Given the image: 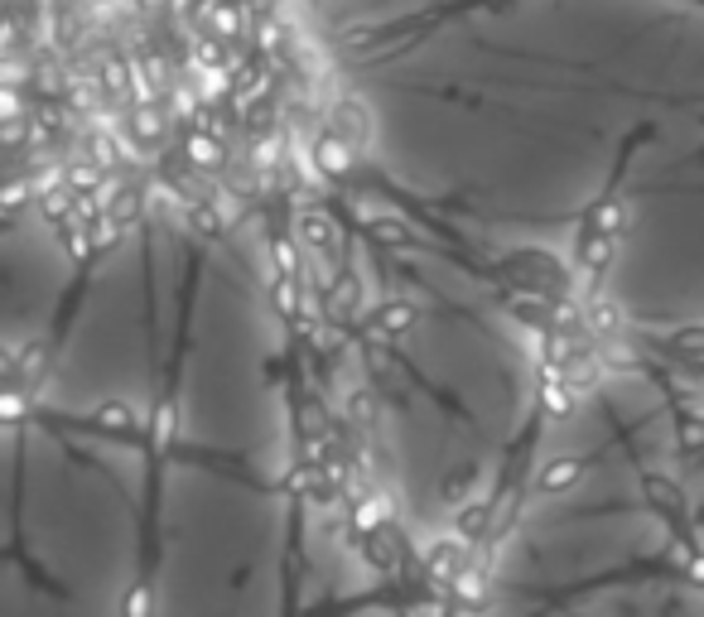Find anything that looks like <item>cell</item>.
Returning a JSON list of instances; mask_svg holds the SVG:
<instances>
[{
  "label": "cell",
  "instance_id": "obj_1",
  "mask_svg": "<svg viewBox=\"0 0 704 617\" xmlns=\"http://www.w3.org/2000/svg\"><path fill=\"white\" fill-rule=\"evenodd\" d=\"M396 492L391 487H372V492H362V497H352V526L362 531V536H372V531H386V526H396Z\"/></svg>",
  "mask_w": 704,
  "mask_h": 617
},
{
  "label": "cell",
  "instance_id": "obj_2",
  "mask_svg": "<svg viewBox=\"0 0 704 617\" xmlns=\"http://www.w3.org/2000/svg\"><path fill=\"white\" fill-rule=\"evenodd\" d=\"M463 564H468V540L459 531H449V536L434 540V550L425 555V579H430L434 589H449Z\"/></svg>",
  "mask_w": 704,
  "mask_h": 617
},
{
  "label": "cell",
  "instance_id": "obj_3",
  "mask_svg": "<svg viewBox=\"0 0 704 617\" xmlns=\"http://www.w3.org/2000/svg\"><path fill=\"white\" fill-rule=\"evenodd\" d=\"M541 410L550 420H569L574 410H579V391L565 381V367H555V362H545L541 367Z\"/></svg>",
  "mask_w": 704,
  "mask_h": 617
},
{
  "label": "cell",
  "instance_id": "obj_4",
  "mask_svg": "<svg viewBox=\"0 0 704 617\" xmlns=\"http://www.w3.org/2000/svg\"><path fill=\"white\" fill-rule=\"evenodd\" d=\"M357 550H362V560L372 564L377 574H386V579H396V574H401V540L391 536V526H386V531H372V536H362Z\"/></svg>",
  "mask_w": 704,
  "mask_h": 617
},
{
  "label": "cell",
  "instance_id": "obj_5",
  "mask_svg": "<svg viewBox=\"0 0 704 617\" xmlns=\"http://www.w3.org/2000/svg\"><path fill=\"white\" fill-rule=\"evenodd\" d=\"M492 521H497V502H483V497H473V502L454 507V531H459L468 545H478V540L488 536Z\"/></svg>",
  "mask_w": 704,
  "mask_h": 617
},
{
  "label": "cell",
  "instance_id": "obj_6",
  "mask_svg": "<svg viewBox=\"0 0 704 617\" xmlns=\"http://www.w3.org/2000/svg\"><path fill=\"white\" fill-rule=\"evenodd\" d=\"M579 478H584V463L579 458H550V463H541V473H536V492L541 497H560L569 487H579Z\"/></svg>",
  "mask_w": 704,
  "mask_h": 617
},
{
  "label": "cell",
  "instance_id": "obj_7",
  "mask_svg": "<svg viewBox=\"0 0 704 617\" xmlns=\"http://www.w3.org/2000/svg\"><path fill=\"white\" fill-rule=\"evenodd\" d=\"M92 425H97V430H111V434H140V415L126 401H107L92 410Z\"/></svg>",
  "mask_w": 704,
  "mask_h": 617
},
{
  "label": "cell",
  "instance_id": "obj_8",
  "mask_svg": "<svg viewBox=\"0 0 704 617\" xmlns=\"http://www.w3.org/2000/svg\"><path fill=\"white\" fill-rule=\"evenodd\" d=\"M642 487H647L651 502L671 516V526H676V531H685V497H680V487L671 483V478H647Z\"/></svg>",
  "mask_w": 704,
  "mask_h": 617
},
{
  "label": "cell",
  "instance_id": "obj_9",
  "mask_svg": "<svg viewBox=\"0 0 704 617\" xmlns=\"http://www.w3.org/2000/svg\"><path fill=\"white\" fill-rule=\"evenodd\" d=\"M473 487H478V468H473V463H459V468L444 473L439 497H444L449 507H463V502H473Z\"/></svg>",
  "mask_w": 704,
  "mask_h": 617
},
{
  "label": "cell",
  "instance_id": "obj_10",
  "mask_svg": "<svg viewBox=\"0 0 704 617\" xmlns=\"http://www.w3.org/2000/svg\"><path fill=\"white\" fill-rule=\"evenodd\" d=\"M565 381L579 391V396H589L598 381H603V362H598L594 352H579L574 362H565Z\"/></svg>",
  "mask_w": 704,
  "mask_h": 617
},
{
  "label": "cell",
  "instance_id": "obj_11",
  "mask_svg": "<svg viewBox=\"0 0 704 617\" xmlns=\"http://www.w3.org/2000/svg\"><path fill=\"white\" fill-rule=\"evenodd\" d=\"M589 323H594L598 338H608V343H613V338H618V333L627 328L623 309H618L613 299H594V304H589Z\"/></svg>",
  "mask_w": 704,
  "mask_h": 617
},
{
  "label": "cell",
  "instance_id": "obj_12",
  "mask_svg": "<svg viewBox=\"0 0 704 617\" xmlns=\"http://www.w3.org/2000/svg\"><path fill=\"white\" fill-rule=\"evenodd\" d=\"M343 415H348V425L357 430H377V401H372V391H348V401H343Z\"/></svg>",
  "mask_w": 704,
  "mask_h": 617
},
{
  "label": "cell",
  "instance_id": "obj_13",
  "mask_svg": "<svg viewBox=\"0 0 704 617\" xmlns=\"http://www.w3.org/2000/svg\"><path fill=\"white\" fill-rule=\"evenodd\" d=\"M377 328H381V333H406V328H415V304H406V299L381 304V309H377Z\"/></svg>",
  "mask_w": 704,
  "mask_h": 617
},
{
  "label": "cell",
  "instance_id": "obj_14",
  "mask_svg": "<svg viewBox=\"0 0 704 617\" xmlns=\"http://www.w3.org/2000/svg\"><path fill=\"white\" fill-rule=\"evenodd\" d=\"M174 434H179V410L164 401L160 410H155V420H150V439H155V449H169Z\"/></svg>",
  "mask_w": 704,
  "mask_h": 617
},
{
  "label": "cell",
  "instance_id": "obj_15",
  "mask_svg": "<svg viewBox=\"0 0 704 617\" xmlns=\"http://www.w3.org/2000/svg\"><path fill=\"white\" fill-rule=\"evenodd\" d=\"M155 603H160V598H155L150 584H131L126 598H121V613L126 617H155Z\"/></svg>",
  "mask_w": 704,
  "mask_h": 617
},
{
  "label": "cell",
  "instance_id": "obj_16",
  "mask_svg": "<svg viewBox=\"0 0 704 617\" xmlns=\"http://www.w3.org/2000/svg\"><path fill=\"white\" fill-rule=\"evenodd\" d=\"M299 232H304V242L314 246V251H333V227H328L319 213H309L299 222Z\"/></svg>",
  "mask_w": 704,
  "mask_h": 617
},
{
  "label": "cell",
  "instance_id": "obj_17",
  "mask_svg": "<svg viewBox=\"0 0 704 617\" xmlns=\"http://www.w3.org/2000/svg\"><path fill=\"white\" fill-rule=\"evenodd\" d=\"M357 304H362V285H357V280H338V285H333V299H328V309H333V314H352V309H357Z\"/></svg>",
  "mask_w": 704,
  "mask_h": 617
},
{
  "label": "cell",
  "instance_id": "obj_18",
  "mask_svg": "<svg viewBox=\"0 0 704 617\" xmlns=\"http://www.w3.org/2000/svg\"><path fill=\"white\" fill-rule=\"evenodd\" d=\"M680 449L685 454H704V415H685L680 420Z\"/></svg>",
  "mask_w": 704,
  "mask_h": 617
},
{
  "label": "cell",
  "instance_id": "obj_19",
  "mask_svg": "<svg viewBox=\"0 0 704 617\" xmlns=\"http://www.w3.org/2000/svg\"><path fill=\"white\" fill-rule=\"evenodd\" d=\"M271 299H275V309H280V314H295V285H275Z\"/></svg>",
  "mask_w": 704,
  "mask_h": 617
},
{
  "label": "cell",
  "instance_id": "obj_20",
  "mask_svg": "<svg viewBox=\"0 0 704 617\" xmlns=\"http://www.w3.org/2000/svg\"><path fill=\"white\" fill-rule=\"evenodd\" d=\"M20 410H25V401H20V391L10 386V391H5V425H20Z\"/></svg>",
  "mask_w": 704,
  "mask_h": 617
},
{
  "label": "cell",
  "instance_id": "obj_21",
  "mask_svg": "<svg viewBox=\"0 0 704 617\" xmlns=\"http://www.w3.org/2000/svg\"><path fill=\"white\" fill-rule=\"evenodd\" d=\"M685 579L704 584V550H695V555H690V564H685Z\"/></svg>",
  "mask_w": 704,
  "mask_h": 617
},
{
  "label": "cell",
  "instance_id": "obj_22",
  "mask_svg": "<svg viewBox=\"0 0 704 617\" xmlns=\"http://www.w3.org/2000/svg\"><path fill=\"white\" fill-rule=\"evenodd\" d=\"M275 266H280V270H295V251H290V246H275Z\"/></svg>",
  "mask_w": 704,
  "mask_h": 617
}]
</instances>
